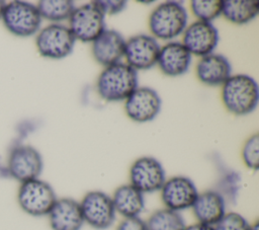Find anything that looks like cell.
<instances>
[{
  "label": "cell",
  "instance_id": "1",
  "mask_svg": "<svg viewBox=\"0 0 259 230\" xmlns=\"http://www.w3.org/2000/svg\"><path fill=\"white\" fill-rule=\"evenodd\" d=\"M222 100L225 107L233 114H248L257 107L259 100L258 84L249 75H231L223 84Z\"/></svg>",
  "mask_w": 259,
  "mask_h": 230
},
{
  "label": "cell",
  "instance_id": "2",
  "mask_svg": "<svg viewBox=\"0 0 259 230\" xmlns=\"http://www.w3.org/2000/svg\"><path fill=\"white\" fill-rule=\"evenodd\" d=\"M137 87V71L120 62L105 67L96 82V89L100 97L112 102L125 100Z\"/></svg>",
  "mask_w": 259,
  "mask_h": 230
},
{
  "label": "cell",
  "instance_id": "3",
  "mask_svg": "<svg viewBox=\"0 0 259 230\" xmlns=\"http://www.w3.org/2000/svg\"><path fill=\"white\" fill-rule=\"evenodd\" d=\"M187 12L176 1L159 4L150 14L149 29L155 37L172 40L184 31L187 25Z\"/></svg>",
  "mask_w": 259,
  "mask_h": 230
},
{
  "label": "cell",
  "instance_id": "4",
  "mask_svg": "<svg viewBox=\"0 0 259 230\" xmlns=\"http://www.w3.org/2000/svg\"><path fill=\"white\" fill-rule=\"evenodd\" d=\"M56 201L57 196L52 185L39 177L21 182L18 187V205L30 216H48Z\"/></svg>",
  "mask_w": 259,
  "mask_h": 230
},
{
  "label": "cell",
  "instance_id": "5",
  "mask_svg": "<svg viewBox=\"0 0 259 230\" xmlns=\"http://www.w3.org/2000/svg\"><path fill=\"white\" fill-rule=\"evenodd\" d=\"M1 19L9 32L20 37H27L36 33L41 23V17L36 6L25 1L6 3Z\"/></svg>",
  "mask_w": 259,
  "mask_h": 230
},
{
  "label": "cell",
  "instance_id": "6",
  "mask_svg": "<svg viewBox=\"0 0 259 230\" xmlns=\"http://www.w3.org/2000/svg\"><path fill=\"white\" fill-rule=\"evenodd\" d=\"M75 41L76 39L68 26L52 23L38 31L35 45L40 56L62 59L72 53Z\"/></svg>",
  "mask_w": 259,
  "mask_h": 230
},
{
  "label": "cell",
  "instance_id": "7",
  "mask_svg": "<svg viewBox=\"0 0 259 230\" xmlns=\"http://www.w3.org/2000/svg\"><path fill=\"white\" fill-rule=\"evenodd\" d=\"M84 222L96 230L108 229L115 221L111 197L100 190L88 191L80 202Z\"/></svg>",
  "mask_w": 259,
  "mask_h": 230
},
{
  "label": "cell",
  "instance_id": "8",
  "mask_svg": "<svg viewBox=\"0 0 259 230\" xmlns=\"http://www.w3.org/2000/svg\"><path fill=\"white\" fill-rule=\"evenodd\" d=\"M104 14L93 3L75 8L69 17V29L76 40L93 42L104 29Z\"/></svg>",
  "mask_w": 259,
  "mask_h": 230
},
{
  "label": "cell",
  "instance_id": "9",
  "mask_svg": "<svg viewBox=\"0 0 259 230\" xmlns=\"http://www.w3.org/2000/svg\"><path fill=\"white\" fill-rule=\"evenodd\" d=\"M42 168L44 161L40 153L30 145H17L9 153L8 172L20 183L38 178Z\"/></svg>",
  "mask_w": 259,
  "mask_h": 230
},
{
  "label": "cell",
  "instance_id": "10",
  "mask_svg": "<svg viewBox=\"0 0 259 230\" xmlns=\"http://www.w3.org/2000/svg\"><path fill=\"white\" fill-rule=\"evenodd\" d=\"M131 184L143 194L160 190L166 180L161 162L151 156L138 158L130 168Z\"/></svg>",
  "mask_w": 259,
  "mask_h": 230
},
{
  "label": "cell",
  "instance_id": "11",
  "mask_svg": "<svg viewBox=\"0 0 259 230\" xmlns=\"http://www.w3.org/2000/svg\"><path fill=\"white\" fill-rule=\"evenodd\" d=\"M160 190L164 206L176 212L191 208L198 196L194 182L182 175L166 179Z\"/></svg>",
  "mask_w": 259,
  "mask_h": 230
},
{
  "label": "cell",
  "instance_id": "12",
  "mask_svg": "<svg viewBox=\"0 0 259 230\" xmlns=\"http://www.w3.org/2000/svg\"><path fill=\"white\" fill-rule=\"evenodd\" d=\"M160 46L156 39L147 34H137L125 42L124 58L133 69L148 70L157 64Z\"/></svg>",
  "mask_w": 259,
  "mask_h": 230
},
{
  "label": "cell",
  "instance_id": "13",
  "mask_svg": "<svg viewBox=\"0 0 259 230\" xmlns=\"http://www.w3.org/2000/svg\"><path fill=\"white\" fill-rule=\"evenodd\" d=\"M161 105L162 101L156 90L151 87H137L125 99L124 110L132 121L146 123L157 117Z\"/></svg>",
  "mask_w": 259,
  "mask_h": 230
},
{
  "label": "cell",
  "instance_id": "14",
  "mask_svg": "<svg viewBox=\"0 0 259 230\" xmlns=\"http://www.w3.org/2000/svg\"><path fill=\"white\" fill-rule=\"evenodd\" d=\"M218 43L219 32L211 22L196 20L184 29L182 45L191 55L199 57L209 55Z\"/></svg>",
  "mask_w": 259,
  "mask_h": 230
},
{
  "label": "cell",
  "instance_id": "15",
  "mask_svg": "<svg viewBox=\"0 0 259 230\" xmlns=\"http://www.w3.org/2000/svg\"><path fill=\"white\" fill-rule=\"evenodd\" d=\"M125 41L123 36L114 29H104L93 42L92 55L97 63L108 67L119 63L124 56Z\"/></svg>",
  "mask_w": 259,
  "mask_h": 230
},
{
  "label": "cell",
  "instance_id": "16",
  "mask_svg": "<svg viewBox=\"0 0 259 230\" xmlns=\"http://www.w3.org/2000/svg\"><path fill=\"white\" fill-rule=\"evenodd\" d=\"M48 217L52 230H81L85 223L80 203L71 198L57 199Z\"/></svg>",
  "mask_w": 259,
  "mask_h": 230
},
{
  "label": "cell",
  "instance_id": "17",
  "mask_svg": "<svg viewBox=\"0 0 259 230\" xmlns=\"http://www.w3.org/2000/svg\"><path fill=\"white\" fill-rule=\"evenodd\" d=\"M196 77L208 86L223 85L231 76L232 67L229 60L221 54H209L197 62Z\"/></svg>",
  "mask_w": 259,
  "mask_h": 230
},
{
  "label": "cell",
  "instance_id": "18",
  "mask_svg": "<svg viewBox=\"0 0 259 230\" xmlns=\"http://www.w3.org/2000/svg\"><path fill=\"white\" fill-rule=\"evenodd\" d=\"M198 223L214 226L226 214V201L218 190H205L198 194L191 207Z\"/></svg>",
  "mask_w": 259,
  "mask_h": 230
},
{
  "label": "cell",
  "instance_id": "19",
  "mask_svg": "<svg viewBox=\"0 0 259 230\" xmlns=\"http://www.w3.org/2000/svg\"><path fill=\"white\" fill-rule=\"evenodd\" d=\"M191 63V54L182 43L171 42L160 48L157 64L161 71L171 77L184 74Z\"/></svg>",
  "mask_w": 259,
  "mask_h": 230
},
{
  "label": "cell",
  "instance_id": "20",
  "mask_svg": "<svg viewBox=\"0 0 259 230\" xmlns=\"http://www.w3.org/2000/svg\"><path fill=\"white\" fill-rule=\"evenodd\" d=\"M111 199L115 212L124 218L139 217L145 207L144 194L131 183L118 186Z\"/></svg>",
  "mask_w": 259,
  "mask_h": 230
},
{
  "label": "cell",
  "instance_id": "21",
  "mask_svg": "<svg viewBox=\"0 0 259 230\" xmlns=\"http://www.w3.org/2000/svg\"><path fill=\"white\" fill-rule=\"evenodd\" d=\"M259 12L256 0H227L223 2L222 14L235 24H244L253 20Z\"/></svg>",
  "mask_w": 259,
  "mask_h": 230
},
{
  "label": "cell",
  "instance_id": "22",
  "mask_svg": "<svg viewBox=\"0 0 259 230\" xmlns=\"http://www.w3.org/2000/svg\"><path fill=\"white\" fill-rule=\"evenodd\" d=\"M149 230H184L185 222L179 212L167 208L155 211L146 221Z\"/></svg>",
  "mask_w": 259,
  "mask_h": 230
},
{
  "label": "cell",
  "instance_id": "23",
  "mask_svg": "<svg viewBox=\"0 0 259 230\" xmlns=\"http://www.w3.org/2000/svg\"><path fill=\"white\" fill-rule=\"evenodd\" d=\"M36 8L41 18L58 22L69 19L75 6L70 0H41L37 2Z\"/></svg>",
  "mask_w": 259,
  "mask_h": 230
},
{
  "label": "cell",
  "instance_id": "24",
  "mask_svg": "<svg viewBox=\"0 0 259 230\" xmlns=\"http://www.w3.org/2000/svg\"><path fill=\"white\" fill-rule=\"evenodd\" d=\"M223 2L222 0H192L190 8L197 20L210 22L222 14Z\"/></svg>",
  "mask_w": 259,
  "mask_h": 230
},
{
  "label": "cell",
  "instance_id": "25",
  "mask_svg": "<svg viewBox=\"0 0 259 230\" xmlns=\"http://www.w3.org/2000/svg\"><path fill=\"white\" fill-rule=\"evenodd\" d=\"M242 159L245 165L253 170L259 167V135L256 133L249 137L242 149Z\"/></svg>",
  "mask_w": 259,
  "mask_h": 230
},
{
  "label": "cell",
  "instance_id": "26",
  "mask_svg": "<svg viewBox=\"0 0 259 230\" xmlns=\"http://www.w3.org/2000/svg\"><path fill=\"white\" fill-rule=\"evenodd\" d=\"M212 227L214 230H250L251 224L241 214L229 212Z\"/></svg>",
  "mask_w": 259,
  "mask_h": 230
},
{
  "label": "cell",
  "instance_id": "27",
  "mask_svg": "<svg viewBox=\"0 0 259 230\" xmlns=\"http://www.w3.org/2000/svg\"><path fill=\"white\" fill-rule=\"evenodd\" d=\"M93 3L102 11V13L105 14H116L120 11H122L125 6L126 2L122 0H97L93 1Z\"/></svg>",
  "mask_w": 259,
  "mask_h": 230
},
{
  "label": "cell",
  "instance_id": "28",
  "mask_svg": "<svg viewBox=\"0 0 259 230\" xmlns=\"http://www.w3.org/2000/svg\"><path fill=\"white\" fill-rule=\"evenodd\" d=\"M116 230H149L146 221L140 217L124 218L116 227Z\"/></svg>",
  "mask_w": 259,
  "mask_h": 230
},
{
  "label": "cell",
  "instance_id": "29",
  "mask_svg": "<svg viewBox=\"0 0 259 230\" xmlns=\"http://www.w3.org/2000/svg\"><path fill=\"white\" fill-rule=\"evenodd\" d=\"M184 230H214L212 226L209 225H205V224H201V223H195L189 226H185Z\"/></svg>",
  "mask_w": 259,
  "mask_h": 230
},
{
  "label": "cell",
  "instance_id": "30",
  "mask_svg": "<svg viewBox=\"0 0 259 230\" xmlns=\"http://www.w3.org/2000/svg\"><path fill=\"white\" fill-rule=\"evenodd\" d=\"M5 5H6V2L0 0V19H1V17H2V12H3V10H4Z\"/></svg>",
  "mask_w": 259,
  "mask_h": 230
},
{
  "label": "cell",
  "instance_id": "31",
  "mask_svg": "<svg viewBox=\"0 0 259 230\" xmlns=\"http://www.w3.org/2000/svg\"><path fill=\"white\" fill-rule=\"evenodd\" d=\"M250 230H259V223H258V221H256L255 223L251 224Z\"/></svg>",
  "mask_w": 259,
  "mask_h": 230
}]
</instances>
